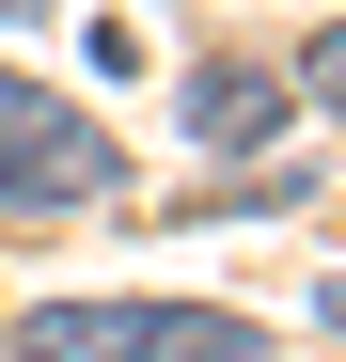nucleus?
I'll list each match as a JSON object with an SVG mask.
<instances>
[{
    "label": "nucleus",
    "instance_id": "1",
    "mask_svg": "<svg viewBox=\"0 0 346 362\" xmlns=\"http://www.w3.org/2000/svg\"><path fill=\"white\" fill-rule=\"evenodd\" d=\"M16 362H268V331L205 299H32Z\"/></svg>",
    "mask_w": 346,
    "mask_h": 362
},
{
    "label": "nucleus",
    "instance_id": "2",
    "mask_svg": "<svg viewBox=\"0 0 346 362\" xmlns=\"http://www.w3.org/2000/svg\"><path fill=\"white\" fill-rule=\"evenodd\" d=\"M0 158H16L32 205H110V189H126L110 127H95V110H64V95H0Z\"/></svg>",
    "mask_w": 346,
    "mask_h": 362
},
{
    "label": "nucleus",
    "instance_id": "3",
    "mask_svg": "<svg viewBox=\"0 0 346 362\" xmlns=\"http://www.w3.org/2000/svg\"><path fill=\"white\" fill-rule=\"evenodd\" d=\"M268 127H283V79H252V64L189 79V142H268Z\"/></svg>",
    "mask_w": 346,
    "mask_h": 362
},
{
    "label": "nucleus",
    "instance_id": "4",
    "mask_svg": "<svg viewBox=\"0 0 346 362\" xmlns=\"http://www.w3.org/2000/svg\"><path fill=\"white\" fill-rule=\"evenodd\" d=\"M299 79H315V95L346 110V32H315V64H299Z\"/></svg>",
    "mask_w": 346,
    "mask_h": 362
},
{
    "label": "nucleus",
    "instance_id": "5",
    "mask_svg": "<svg viewBox=\"0 0 346 362\" xmlns=\"http://www.w3.org/2000/svg\"><path fill=\"white\" fill-rule=\"evenodd\" d=\"M0 221H32V189H16V158H0Z\"/></svg>",
    "mask_w": 346,
    "mask_h": 362
},
{
    "label": "nucleus",
    "instance_id": "6",
    "mask_svg": "<svg viewBox=\"0 0 346 362\" xmlns=\"http://www.w3.org/2000/svg\"><path fill=\"white\" fill-rule=\"evenodd\" d=\"M0 16H16V32H47V0H0Z\"/></svg>",
    "mask_w": 346,
    "mask_h": 362
},
{
    "label": "nucleus",
    "instance_id": "7",
    "mask_svg": "<svg viewBox=\"0 0 346 362\" xmlns=\"http://www.w3.org/2000/svg\"><path fill=\"white\" fill-rule=\"evenodd\" d=\"M315 315H330V331H346V284H315Z\"/></svg>",
    "mask_w": 346,
    "mask_h": 362
}]
</instances>
